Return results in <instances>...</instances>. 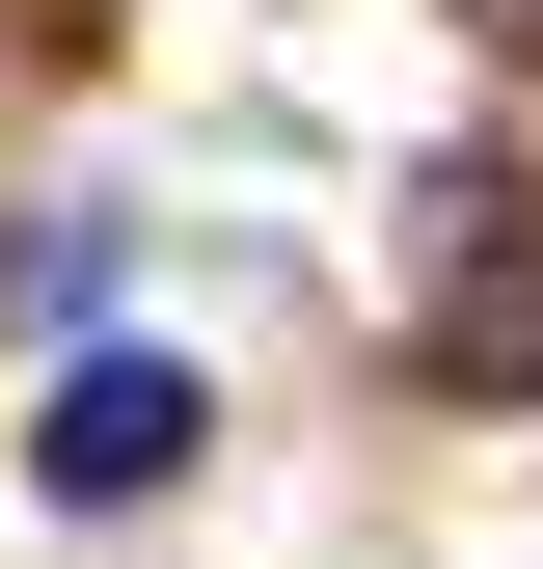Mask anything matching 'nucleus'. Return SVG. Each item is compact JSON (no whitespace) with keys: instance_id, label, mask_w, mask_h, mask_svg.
<instances>
[{"instance_id":"nucleus-1","label":"nucleus","mask_w":543,"mask_h":569,"mask_svg":"<svg viewBox=\"0 0 543 569\" xmlns=\"http://www.w3.org/2000/svg\"><path fill=\"white\" fill-rule=\"evenodd\" d=\"M190 435H218V380H190V352H55L28 488H55V516H136V488H190Z\"/></svg>"}]
</instances>
